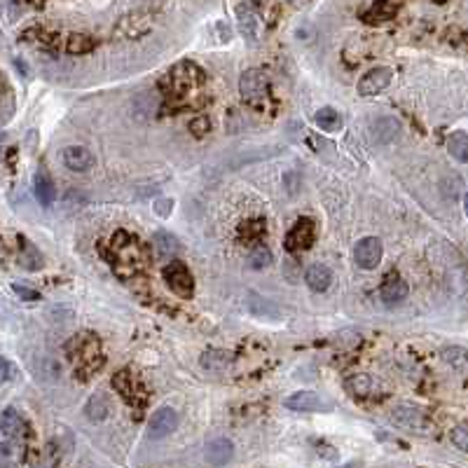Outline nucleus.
Instances as JSON below:
<instances>
[{"instance_id":"1","label":"nucleus","mask_w":468,"mask_h":468,"mask_svg":"<svg viewBox=\"0 0 468 468\" xmlns=\"http://www.w3.org/2000/svg\"><path fill=\"white\" fill-rule=\"evenodd\" d=\"M122 239H124V244H120V236H115V241H112V258H115V269H117V274H120L122 267H129V272L134 274L136 267L141 265L143 251H141L136 236L122 232Z\"/></svg>"},{"instance_id":"2","label":"nucleus","mask_w":468,"mask_h":468,"mask_svg":"<svg viewBox=\"0 0 468 468\" xmlns=\"http://www.w3.org/2000/svg\"><path fill=\"white\" fill-rule=\"evenodd\" d=\"M164 281L169 283V288L174 290L179 298H192L194 279L192 274H190V269L183 263H179V260H174V263H169L167 267H164Z\"/></svg>"},{"instance_id":"3","label":"nucleus","mask_w":468,"mask_h":468,"mask_svg":"<svg viewBox=\"0 0 468 468\" xmlns=\"http://www.w3.org/2000/svg\"><path fill=\"white\" fill-rule=\"evenodd\" d=\"M239 90H241V96H244L248 103L260 105L265 99H267V78H265L263 70L248 68L246 73L241 75Z\"/></svg>"},{"instance_id":"4","label":"nucleus","mask_w":468,"mask_h":468,"mask_svg":"<svg viewBox=\"0 0 468 468\" xmlns=\"http://www.w3.org/2000/svg\"><path fill=\"white\" fill-rule=\"evenodd\" d=\"M179 412L174 407H159V410L152 414L150 422H147V438L152 440H162L169 434H174L179 429Z\"/></svg>"},{"instance_id":"5","label":"nucleus","mask_w":468,"mask_h":468,"mask_svg":"<svg viewBox=\"0 0 468 468\" xmlns=\"http://www.w3.org/2000/svg\"><path fill=\"white\" fill-rule=\"evenodd\" d=\"M391 80H394V70H391L389 66H377V68L368 70V73L360 78L358 94L363 99L377 96L379 92H384L391 85Z\"/></svg>"},{"instance_id":"6","label":"nucleus","mask_w":468,"mask_h":468,"mask_svg":"<svg viewBox=\"0 0 468 468\" xmlns=\"http://www.w3.org/2000/svg\"><path fill=\"white\" fill-rule=\"evenodd\" d=\"M382 253L384 248L377 236H363L354 248V260H356L360 269H375L382 263Z\"/></svg>"},{"instance_id":"7","label":"nucleus","mask_w":468,"mask_h":468,"mask_svg":"<svg viewBox=\"0 0 468 468\" xmlns=\"http://www.w3.org/2000/svg\"><path fill=\"white\" fill-rule=\"evenodd\" d=\"M286 407L298 412H328L333 410V403L325 400L323 396L314 394V391H298V394L286 398Z\"/></svg>"},{"instance_id":"8","label":"nucleus","mask_w":468,"mask_h":468,"mask_svg":"<svg viewBox=\"0 0 468 468\" xmlns=\"http://www.w3.org/2000/svg\"><path fill=\"white\" fill-rule=\"evenodd\" d=\"M391 422L405 431H414V434H422L426 431V417L419 407L412 405H396L391 412Z\"/></svg>"},{"instance_id":"9","label":"nucleus","mask_w":468,"mask_h":468,"mask_svg":"<svg viewBox=\"0 0 468 468\" xmlns=\"http://www.w3.org/2000/svg\"><path fill=\"white\" fill-rule=\"evenodd\" d=\"M312 244H314V223L309 218H300L286 236V248L290 253H295V251H305V248H309Z\"/></svg>"},{"instance_id":"10","label":"nucleus","mask_w":468,"mask_h":468,"mask_svg":"<svg viewBox=\"0 0 468 468\" xmlns=\"http://www.w3.org/2000/svg\"><path fill=\"white\" fill-rule=\"evenodd\" d=\"M0 431H3L5 445H17L23 436V419L14 407H8L0 417Z\"/></svg>"},{"instance_id":"11","label":"nucleus","mask_w":468,"mask_h":468,"mask_svg":"<svg viewBox=\"0 0 468 468\" xmlns=\"http://www.w3.org/2000/svg\"><path fill=\"white\" fill-rule=\"evenodd\" d=\"M234 457V445L227 438H213L206 442V461L211 466H225Z\"/></svg>"},{"instance_id":"12","label":"nucleus","mask_w":468,"mask_h":468,"mask_svg":"<svg viewBox=\"0 0 468 468\" xmlns=\"http://www.w3.org/2000/svg\"><path fill=\"white\" fill-rule=\"evenodd\" d=\"M63 164H66L70 171H87L94 167V157L87 147L70 145L63 150Z\"/></svg>"},{"instance_id":"13","label":"nucleus","mask_w":468,"mask_h":468,"mask_svg":"<svg viewBox=\"0 0 468 468\" xmlns=\"http://www.w3.org/2000/svg\"><path fill=\"white\" fill-rule=\"evenodd\" d=\"M305 281L314 293H325L330 288V283H333V272L325 265H312L305 274Z\"/></svg>"},{"instance_id":"14","label":"nucleus","mask_w":468,"mask_h":468,"mask_svg":"<svg viewBox=\"0 0 468 468\" xmlns=\"http://www.w3.org/2000/svg\"><path fill=\"white\" fill-rule=\"evenodd\" d=\"M33 192H35V197H38V201L43 206H50L52 201H54L57 190H54V183H52V179L47 176L45 169L35 171V176H33Z\"/></svg>"},{"instance_id":"15","label":"nucleus","mask_w":468,"mask_h":468,"mask_svg":"<svg viewBox=\"0 0 468 468\" xmlns=\"http://www.w3.org/2000/svg\"><path fill=\"white\" fill-rule=\"evenodd\" d=\"M407 293H410V288H407V283L398 279V276L389 279L382 286V300L387 302V305H400V302L407 298Z\"/></svg>"},{"instance_id":"16","label":"nucleus","mask_w":468,"mask_h":468,"mask_svg":"<svg viewBox=\"0 0 468 468\" xmlns=\"http://www.w3.org/2000/svg\"><path fill=\"white\" fill-rule=\"evenodd\" d=\"M152 246H155V251L162 258H174L176 253L181 251L179 239H176L174 234H169L167 230H159V232H155V236H152Z\"/></svg>"},{"instance_id":"17","label":"nucleus","mask_w":468,"mask_h":468,"mask_svg":"<svg viewBox=\"0 0 468 468\" xmlns=\"http://www.w3.org/2000/svg\"><path fill=\"white\" fill-rule=\"evenodd\" d=\"M314 122L318 124V129H323V132H328V134L340 132L342 124H345L342 115L335 108H318L316 115H314Z\"/></svg>"},{"instance_id":"18","label":"nucleus","mask_w":468,"mask_h":468,"mask_svg":"<svg viewBox=\"0 0 468 468\" xmlns=\"http://www.w3.org/2000/svg\"><path fill=\"white\" fill-rule=\"evenodd\" d=\"M239 28H241V33H244V38L246 40H251V43H256V40L260 38V21H258V17L253 14L251 10L248 8H239Z\"/></svg>"},{"instance_id":"19","label":"nucleus","mask_w":468,"mask_h":468,"mask_svg":"<svg viewBox=\"0 0 468 468\" xmlns=\"http://www.w3.org/2000/svg\"><path fill=\"white\" fill-rule=\"evenodd\" d=\"M345 389L354 396V398H365V396H370V391H372V379L368 375H363V372H360V375H352V377H347Z\"/></svg>"},{"instance_id":"20","label":"nucleus","mask_w":468,"mask_h":468,"mask_svg":"<svg viewBox=\"0 0 468 468\" xmlns=\"http://www.w3.org/2000/svg\"><path fill=\"white\" fill-rule=\"evenodd\" d=\"M447 150L457 162H468V134L466 132H454L447 139Z\"/></svg>"},{"instance_id":"21","label":"nucleus","mask_w":468,"mask_h":468,"mask_svg":"<svg viewBox=\"0 0 468 468\" xmlns=\"http://www.w3.org/2000/svg\"><path fill=\"white\" fill-rule=\"evenodd\" d=\"M442 360H445L447 365H452V368L468 372V352L466 349H461V347L442 349Z\"/></svg>"},{"instance_id":"22","label":"nucleus","mask_w":468,"mask_h":468,"mask_svg":"<svg viewBox=\"0 0 468 468\" xmlns=\"http://www.w3.org/2000/svg\"><path fill=\"white\" fill-rule=\"evenodd\" d=\"M105 414H108V400H105L101 394H96L90 403H87V417H90L92 422H103Z\"/></svg>"},{"instance_id":"23","label":"nucleus","mask_w":468,"mask_h":468,"mask_svg":"<svg viewBox=\"0 0 468 468\" xmlns=\"http://www.w3.org/2000/svg\"><path fill=\"white\" fill-rule=\"evenodd\" d=\"M66 47L70 54H87V52L94 50V43L87 38V35H70Z\"/></svg>"},{"instance_id":"24","label":"nucleus","mask_w":468,"mask_h":468,"mask_svg":"<svg viewBox=\"0 0 468 468\" xmlns=\"http://www.w3.org/2000/svg\"><path fill=\"white\" fill-rule=\"evenodd\" d=\"M225 365H227V356H225L223 352H209L201 356V368H206V370L218 372V368L223 370Z\"/></svg>"},{"instance_id":"25","label":"nucleus","mask_w":468,"mask_h":468,"mask_svg":"<svg viewBox=\"0 0 468 468\" xmlns=\"http://www.w3.org/2000/svg\"><path fill=\"white\" fill-rule=\"evenodd\" d=\"M248 263L253 265V269H265L267 265H272V253L269 248L265 246H256L251 253V258H248Z\"/></svg>"},{"instance_id":"26","label":"nucleus","mask_w":468,"mask_h":468,"mask_svg":"<svg viewBox=\"0 0 468 468\" xmlns=\"http://www.w3.org/2000/svg\"><path fill=\"white\" fill-rule=\"evenodd\" d=\"M452 442L461 449V452L468 454V424L454 426V429H452Z\"/></svg>"},{"instance_id":"27","label":"nucleus","mask_w":468,"mask_h":468,"mask_svg":"<svg viewBox=\"0 0 468 468\" xmlns=\"http://www.w3.org/2000/svg\"><path fill=\"white\" fill-rule=\"evenodd\" d=\"M3 101H5V108H3V122L8 124L10 122V117H12V112H14V103H12V92H10V87L5 85V96H3Z\"/></svg>"},{"instance_id":"28","label":"nucleus","mask_w":468,"mask_h":468,"mask_svg":"<svg viewBox=\"0 0 468 468\" xmlns=\"http://www.w3.org/2000/svg\"><path fill=\"white\" fill-rule=\"evenodd\" d=\"M14 293L19 295V298H23V300H38L40 295H38V290H31V288H26V286H21V283H14Z\"/></svg>"},{"instance_id":"29","label":"nucleus","mask_w":468,"mask_h":468,"mask_svg":"<svg viewBox=\"0 0 468 468\" xmlns=\"http://www.w3.org/2000/svg\"><path fill=\"white\" fill-rule=\"evenodd\" d=\"M171 206H174V201H171V199H162V201H157V204H155V209H157L159 216L167 218L169 213H171Z\"/></svg>"},{"instance_id":"30","label":"nucleus","mask_w":468,"mask_h":468,"mask_svg":"<svg viewBox=\"0 0 468 468\" xmlns=\"http://www.w3.org/2000/svg\"><path fill=\"white\" fill-rule=\"evenodd\" d=\"M10 370H12L10 360H8V358H3V382H10V379H12V377H10V375H12Z\"/></svg>"},{"instance_id":"31","label":"nucleus","mask_w":468,"mask_h":468,"mask_svg":"<svg viewBox=\"0 0 468 468\" xmlns=\"http://www.w3.org/2000/svg\"><path fill=\"white\" fill-rule=\"evenodd\" d=\"M23 5H31V8H40L43 5V0H21Z\"/></svg>"},{"instance_id":"32","label":"nucleus","mask_w":468,"mask_h":468,"mask_svg":"<svg viewBox=\"0 0 468 468\" xmlns=\"http://www.w3.org/2000/svg\"><path fill=\"white\" fill-rule=\"evenodd\" d=\"M464 211H466V216H468V192H466V197H464Z\"/></svg>"},{"instance_id":"33","label":"nucleus","mask_w":468,"mask_h":468,"mask_svg":"<svg viewBox=\"0 0 468 468\" xmlns=\"http://www.w3.org/2000/svg\"><path fill=\"white\" fill-rule=\"evenodd\" d=\"M288 3H302V0H288Z\"/></svg>"}]
</instances>
